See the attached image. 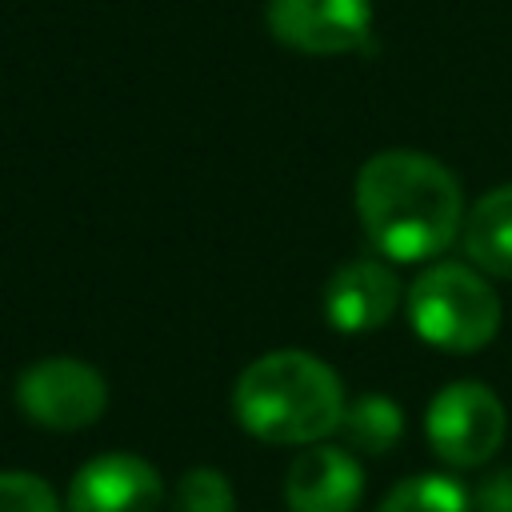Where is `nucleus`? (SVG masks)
I'll return each instance as SVG.
<instances>
[{"instance_id":"5","label":"nucleus","mask_w":512,"mask_h":512,"mask_svg":"<svg viewBox=\"0 0 512 512\" xmlns=\"http://www.w3.org/2000/svg\"><path fill=\"white\" fill-rule=\"evenodd\" d=\"M16 404L20 412L52 432H76L104 416L108 408V384L104 376L76 356H48L20 372L16 380Z\"/></svg>"},{"instance_id":"11","label":"nucleus","mask_w":512,"mask_h":512,"mask_svg":"<svg viewBox=\"0 0 512 512\" xmlns=\"http://www.w3.org/2000/svg\"><path fill=\"white\" fill-rule=\"evenodd\" d=\"M348 448L356 452H368V456H380L388 452L400 432H404V412L384 396V392H368L352 404H344V416H340V428Z\"/></svg>"},{"instance_id":"9","label":"nucleus","mask_w":512,"mask_h":512,"mask_svg":"<svg viewBox=\"0 0 512 512\" xmlns=\"http://www.w3.org/2000/svg\"><path fill=\"white\" fill-rule=\"evenodd\" d=\"M364 492V468L348 448L312 444L300 452L284 480V500L292 512H356Z\"/></svg>"},{"instance_id":"12","label":"nucleus","mask_w":512,"mask_h":512,"mask_svg":"<svg viewBox=\"0 0 512 512\" xmlns=\"http://www.w3.org/2000/svg\"><path fill=\"white\" fill-rule=\"evenodd\" d=\"M380 512H468V496L448 476H408L384 496Z\"/></svg>"},{"instance_id":"6","label":"nucleus","mask_w":512,"mask_h":512,"mask_svg":"<svg viewBox=\"0 0 512 512\" xmlns=\"http://www.w3.org/2000/svg\"><path fill=\"white\" fill-rule=\"evenodd\" d=\"M268 28L292 52H360L372 44V0H268Z\"/></svg>"},{"instance_id":"13","label":"nucleus","mask_w":512,"mask_h":512,"mask_svg":"<svg viewBox=\"0 0 512 512\" xmlns=\"http://www.w3.org/2000/svg\"><path fill=\"white\" fill-rule=\"evenodd\" d=\"M172 512H236V496H232L228 476L208 468V464L188 468L180 476V484H176Z\"/></svg>"},{"instance_id":"14","label":"nucleus","mask_w":512,"mask_h":512,"mask_svg":"<svg viewBox=\"0 0 512 512\" xmlns=\"http://www.w3.org/2000/svg\"><path fill=\"white\" fill-rule=\"evenodd\" d=\"M0 512H60V500L32 472H0Z\"/></svg>"},{"instance_id":"4","label":"nucleus","mask_w":512,"mask_h":512,"mask_svg":"<svg viewBox=\"0 0 512 512\" xmlns=\"http://www.w3.org/2000/svg\"><path fill=\"white\" fill-rule=\"evenodd\" d=\"M504 404L492 388L476 380H456L436 392L424 416V432L432 452L452 468H480L504 444Z\"/></svg>"},{"instance_id":"3","label":"nucleus","mask_w":512,"mask_h":512,"mask_svg":"<svg viewBox=\"0 0 512 512\" xmlns=\"http://www.w3.org/2000/svg\"><path fill=\"white\" fill-rule=\"evenodd\" d=\"M408 320L432 348L476 352L500 328V300L484 272L464 264H432L408 288Z\"/></svg>"},{"instance_id":"15","label":"nucleus","mask_w":512,"mask_h":512,"mask_svg":"<svg viewBox=\"0 0 512 512\" xmlns=\"http://www.w3.org/2000/svg\"><path fill=\"white\" fill-rule=\"evenodd\" d=\"M476 508L480 512H512V468H496L492 476H484V484L476 488Z\"/></svg>"},{"instance_id":"2","label":"nucleus","mask_w":512,"mask_h":512,"mask_svg":"<svg viewBox=\"0 0 512 512\" xmlns=\"http://www.w3.org/2000/svg\"><path fill=\"white\" fill-rule=\"evenodd\" d=\"M236 420L268 444H316L340 428L344 384L336 372L296 348L268 352L236 380Z\"/></svg>"},{"instance_id":"1","label":"nucleus","mask_w":512,"mask_h":512,"mask_svg":"<svg viewBox=\"0 0 512 512\" xmlns=\"http://www.w3.org/2000/svg\"><path fill=\"white\" fill-rule=\"evenodd\" d=\"M356 216L388 260H432L464 228V192L440 160L388 148L356 176Z\"/></svg>"},{"instance_id":"8","label":"nucleus","mask_w":512,"mask_h":512,"mask_svg":"<svg viewBox=\"0 0 512 512\" xmlns=\"http://www.w3.org/2000/svg\"><path fill=\"white\" fill-rule=\"evenodd\" d=\"M396 308H400V280L388 264L376 260H352L336 268L324 288V316L332 328L348 336L384 328Z\"/></svg>"},{"instance_id":"7","label":"nucleus","mask_w":512,"mask_h":512,"mask_svg":"<svg viewBox=\"0 0 512 512\" xmlns=\"http://www.w3.org/2000/svg\"><path fill=\"white\" fill-rule=\"evenodd\" d=\"M164 480L132 452L92 456L68 484V512H160Z\"/></svg>"},{"instance_id":"10","label":"nucleus","mask_w":512,"mask_h":512,"mask_svg":"<svg viewBox=\"0 0 512 512\" xmlns=\"http://www.w3.org/2000/svg\"><path fill=\"white\" fill-rule=\"evenodd\" d=\"M464 252L488 276L512 280V184L484 192L464 216Z\"/></svg>"}]
</instances>
